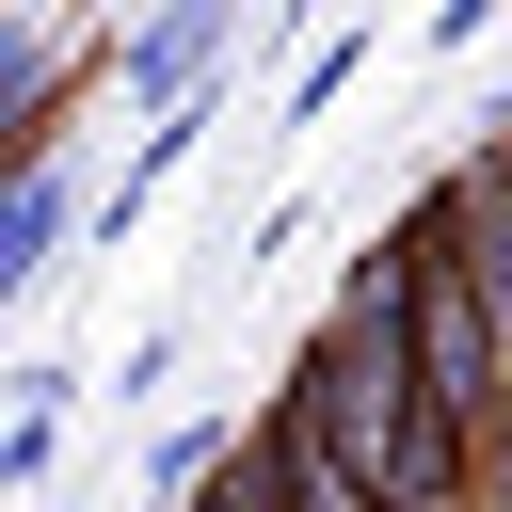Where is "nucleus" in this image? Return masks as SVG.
<instances>
[{
	"mask_svg": "<svg viewBox=\"0 0 512 512\" xmlns=\"http://www.w3.org/2000/svg\"><path fill=\"white\" fill-rule=\"evenodd\" d=\"M288 416H304L384 512H480V432H464V416L432 400V368H416V256H400V240L352 256L336 320H320L304 368H288Z\"/></svg>",
	"mask_w": 512,
	"mask_h": 512,
	"instance_id": "1",
	"label": "nucleus"
},
{
	"mask_svg": "<svg viewBox=\"0 0 512 512\" xmlns=\"http://www.w3.org/2000/svg\"><path fill=\"white\" fill-rule=\"evenodd\" d=\"M224 16H240V0H144V32L112 48V80H128L144 112H192V80L224 64Z\"/></svg>",
	"mask_w": 512,
	"mask_h": 512,
	"instance_id": "2",
	"label": "nucleus"
},
{
	"mask_svg": "<svg viewBox=\"0 0 512 512\" xmlns=\"http://www.w3.org/2000/svg\"><path fill=\"white\" fill-rule=\"evenodd\" d=\"M64 208H80V192H64V160H16V208H0V288H32V272L64 256Z\"/></svg>",
	"mask_w": 512,
	"mask_h": 512,
	"instance_id": "3",
	"label": "nucleus"
}]
</instances>
